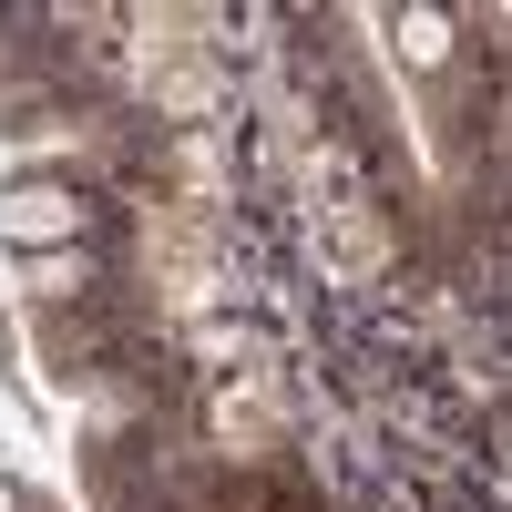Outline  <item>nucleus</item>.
I'll use <instances>...</instances> for the list:
<instances>
[{
  "label": "nucleus",
  "instance_id": "1",
  "mask_svg": "<svg viewBox=\"0 0 512 512\" xmlns=\"http://www.w3.org/2000/svg\"><path fill=\"white\" fill-rule=\"evenodd\" d=\"M0 512H11V492H0Z\"/></svg>",
  "mask_w": 512,
  "mask_h": 512
}]
</instances>
